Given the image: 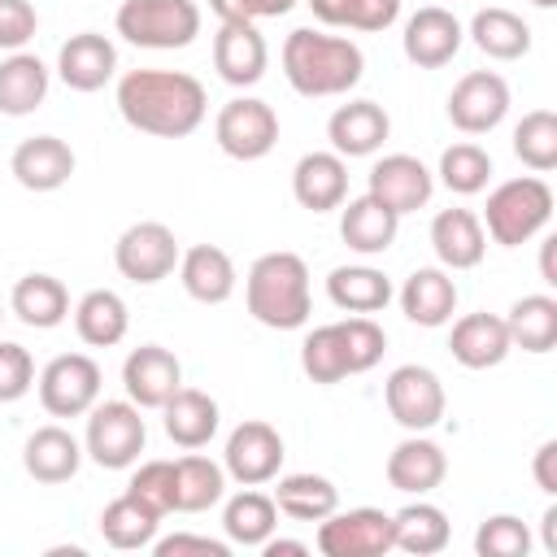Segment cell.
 <instances>
[{
    "instance_id": "cell-1",
    "label": "cell",
    "mask_w": 557,
    "mask_h": 557,
    "mask_svg": "<svg viewBox=\"0 0 557 557\" xmlns=\"http://www.w3.org/2000/svg\"><path fill=\"white\" fill-rule=\"evenodd\" d=\"M117 113L144 135L183 139L205 122L209 96L205 83L183 70H131L117 78Z\"/></svg>"
},
{
    "instance_id": "cell-2",
    "label": "cell",
    "mask_w": 557,
    "mask_h": 557,
    "mask_svg": "<svg viewBox=\"0 0 557 557\" xmlns=\"http://www.w3.org/2000/svg\"><path fill=\"white\" fill-rule=\"evenodd\" d=\"M283 74H287L292 91H300V96H313V100L318 96H344L361 83L366 57L344 35L296 26L283 39Z\"/></svg>"
},
{
    "instance_id": "cell-3",
    "label": "cell",
    "mask_w": 557,
    "mask_h": 557,
    "mask_svg": "<svg viewBox=\"0 0 557 557\" xmlns=\"http://www.w3.org/2000/svg\"><path fill=\"white\" fill-rule=\"evenodd\" d=\"M244 305L248 313L270 331H296L309 322L313 296H309V265L296 252H261L248 265L244 278Z\"/></svg>"
},
{
    "instance_id": "cell-4",
    "label": "cell",
    "mask_w": 557,
    "mask_h": 557,
    "mask_svg": "<svg viewBox=\"0 0 557 557\" xmlns=\"http://www.w3.org/2000/svg\"><path fill=\"white\" fill-rule=\"evenodd\" d=\"M553 218V187L535 174H522V178H509L500 183L492 196H487V209H483V226L496 244L505 248H518L527 239H535Z\"/></svg>"
},
{
    "instance_id": "cell-5",
    "label": "cell",
    "mask_w": 557,
    "mask_h": 557,
    "mask_svg": "<svg viewBox=\"0 0 557 557\" xmlns=\"http://www.w3.org/2000/svg\"><path fill=\"white\" fill-rule=\"evenodd\" d=\"M200 4L196 0H126L113 17L117 35L135 48H152V52H170V48H187L200 35Z\"/></svg>"
},
{
    "instance_id": "cell-6",
    "label": "cell",
    "mask_w": 557,
    "mask_h": 557,
    "mask_svg": "<svg viewBox=\"0 0 557 557\" xmlns=\"http://www.w3.org/2000/svg\"><path fill=\"white\" fill-rule=\"evenodd\" d=\"M148 444V426L135 400H96L87 409V435H83V457H91L104 470H126L139 461Z\"/></svg>"
},
{
    "instance_id": "cell-7",
    "label": "cell",
    "mask_w": 557,
    "mask_h": 557,
    "mask_svg": "<svg viewBox=\"0 0 557 557\" xmlns=\"http://www.w3.org/2000/svg\"><path fill=\"white\" fill-rule=\"evenodd\" d=\"M213 139L235 161H261L278 144V113L257 96H235L218 109Z\"/></svg>"
},
{
    "instance_id": "cell-8",
    "label": "cell",
    "mask_w": 557,
    "mask_h": 557,
    "mask_svg": "<svg viewBox=\"0 0 557 557\" xmlns=\"http://www.w3.org/2000/svg\"><path fill=\"white\" fill-rule=\"evenodd\" d=\"M318 553L326 557H383L396 548V535H392V513L383 509H335L318 522Z\"/></svg>"
},
{
    "instance_id": "cell-9",
    "label": "cell",
    "mask_w": 557,
    "mask_h": 557,
    "mask_svg": "<svg viewBox=\"0 0 557 557\" xmlns=\"http://www.w3.org/2000/svg\"><path fill=\"white\" fill-rule=\"evenodd\" d=\"M100 366L87 352H61L39 370V405L52 418H83L100 400Z\"/></svg>"
},
{
    "instance_id": "cell-10",
    "label": "cell",
    "mask_w": 557,
    "mask_h": 557,
    "mask_svg": "<svg viewBox=\"0 0 557 557\" xmlns=\"http://www.w3.org/2000/svg\"><path fill=\"white\" fill-rule=\"evenodd\" d=\"M178 257H183L178 252V239H174V231L165 222H135L113 244L117 274L131 278V283H144V287L170 278L174 265H178Z\"/></svg>"
},
{
    "instance_id": "cell-11",
    "label": "cell",
    "mask_w": 557,
    "mask_h": 557,
    "mask_svg": "<svg viewBox=\"0 0 557 557\" xmlns=\"http://www.w3.org/2000/svg\"><path fill=\"white\" fill-rule=\"evenodd\" d=\"M383 400H387V413L405 426V431H431L444 409H448V396H444V383L435 370L426 366H396L383 383Z\"/></svg>"
},
{
    "instance_id": "cell-12",
    "label": "cell",
    "mask_w": 557,
    "mask_h": 557,
    "mask_svg": "<svg viewBox=\"0 0 557 557\" xmlns=\"http://www.w3.org/2000/svg\"><path fill=\"white\" fill-rule=\"evenodd\" d=\"M283 435L261 422V418H248L239 422L231 435H226V448H222V470L239 483V487H261L270 479H278V466H283Z\"/></svg>"
},
{
    "instance_id": "cell-13",
    "label": "cell",
    "mask_w": 557,
    "mask_h": 557,
    "mask_svg": "<svg viewBox=\"0 0 557 557\" xmlns=\"http://www.w3.org/2000/svg\"><path fill=\"white\" fill-rule=\"evenodd\" d=\"M509 113V83L496 70H470L448 91V122L461 135H487Z\"/></svg>"
},
{
    "instance_id": "cell-14",
    "label": "cell",
    "mask_w": 557,
    "mask_h": 557,
    "mask_svg": "<svg viewBox=\"0 0 557 557\" xmlns=\"http://www.w3.org/2000/svg\"><path fill=\"white\" fill-rule=\"evenodd\" d=\"M122 387L139 409H161L183 387V366L161 344H139L122 361Z\"/></svg>"
},
{
    "instance_id": "cell-15",
    "label": "cell",
    "mask_w": 557,
    "mask_h": 557,
    "mask_svg": "<svg viewBox=\"0 0 557 557\" xmlns=\"http://www.w3.org/2000/svg\"><path fill=\"white\" fill-rule=\"evenodd\" d=\"M431 191H435V174L409 152H387L370 165V196L383 200L400 218L422 209L431 200Z\"/></svg>"
},
{
    "instance_id": "cell-16",
    "label": "cell",
    "mask_w": 557,
    "mask_h": 557,
    "mask_svg": "<svg viewBox=\"0 0 557 557\" xmlns=\"http://www.w3.org/2000/svg\"><path fill=\"white\" fill-rule=\"evenodd\" d=\"M270 65V48L265 35L257 30V22H222L213 35V70L222 74V83L231 87H252L261 83Z\"/></svg>"
},
{
    "instance_id": "cell-17",
    "label": "cell",
    "mask_w": 557,
    "mask_h": 557,
    "mask_svg": "<svg viewBox=\"0 0 557 557\" xmlns=\"http://www.w3.org/2000/svg\"><path fill=\"white\" fill-rule=\"evenodd\" d=\"M461 39H466L461 22H457L448 9H440V4L418 9V13L405 22V35H400L405 57H409L418 70H440V65H448V61L461 52Z\"/></svg>"
},
{
    "instance_id": "cell-18",
    "label": "cell",
    "mask_w": 557,
    "mask_h": 557,
    "mask_svg": "<svg viewBox=\"0 0 557 557\" xmlns=\"http://www.w3.org/2000/svg\"><path fill=\"white\" fill-rule=\"evenodd\" d=\"M57 74L70 91H100L113 74H117V48L109 44V35L96 30H78L61 44L57 52Z\"/></svg>"
},
{
    "instance_id": "cell-19",
    "label": "cell",
    "mask_w": 557,
    "mask_h": 557,
    "mask_svg": "<svg viewBox=\"0 0 557 557\" xmlns=\"http://www.w3.org/2000/svg\"><path fill=\"white\" fill-rule=\"evenodd\" d=\"M387 135H392V117L374 100H348L326 122L331 152H339V157H374Z\"/></svg>"
},
{
    "instance_id": "cell-20",
    "label": "cell",
    "mask_w": 557,
    "mask_h": 557,
    "mask_svg": "<svg viewBox=\"0 0 557 557\" xmlns=\"http://www.w3.org/2000/svg\"><path fill=\"white\" fill-rule=\"evenodd\" d=\"M9 170L26 191H57L74 174V148L57 135H30L13 148Z\"/></svg>"
},
{
    "instance_id": "cell-21",
    "label": "cell",
    "mask_w": 557,
    "mask_h": 557,
    "mask_svg": "<svg viewBox=\"0 0 557 557\" xmlns=\"http://www.w3.org/2000/svg\"><path fill=\"white\" fill-rule=\"evenodd\" d=\"M292 196L309 213H331L348 200V165L339 152H305L292 170Z\"/></svg>"
},
{
    "instance_id": "cell-22",
    "label": "cell",
    "mask_w": 557,
    "mask_h": 557,
    "mask_svg": "<svg viewBox=\"0 0 557 557\" xmlns=\"http://www.w3.org/2000/svg\"><path fill=\"white\" fill-rule=\"evenodd\" d=\"M383 474H387V483H392L396 492H405V496H426V492H435V487L444 483L448 457H444L440 444H431V440H422V431H413L409 440H400V444L387 453Z\"/></svg>"
},
{
    "instance_id": "cell-23",
    "label": "cell",
    "mask_w": 557,
    "mask_h": 557,
    "mask_svg": "<svg viewBox=\"0 0 557 557\" xmlns=\"http://www.w3.org/2000/svg\"><path fill=\"white\" fill-rule=\"evenodd\" d=\"M448 352L466 370H492V366H500L513 352L505 318H496V313H466V318H457L453 322V335H448Z\"/></svg>"
},
{
    "instance_id": "cell-24",
    "label": "cell",
    "mask_w": 557,
    "mask_h": 557,
    "mask_svg": "<svg viewBox=\"0 0 557 557\" xmlns=\"http://www.w3.org/2000/svg\"><path fill=\"white\" fill-rule=\"evenodd\" d=\"M431 248L444 270H474L487 252V231L470 209H440L431 222Z\"/></svg>"
},
{
    "instance_id": "cell-25",
    "label": "cell",
    "mask_w": 557,
    "mask_h": 557,
    "mask_svg": "<svg viewBox=\"0 0 557 557\" xmlns=\"http://www.w3.org/2000/svg\"><path fill=\"white\" fill-rule=\"evenodd\" d=\"M396 231H400V213H392V209H387L383 200H374L370 191L339 205V235H344V244H348L352 252H361V257L387 252L392 239H396Z\"/></svg>"
},
{
    "instance_id": "cell-26",
    "label": "cell",
    "mask_w": 557,
    "mask_h": 557,
    "mask_svg": "<svg viewBox=\"0 0 557 557\" xmlns=\"http://www.w3.org/2000/svg\"><path fill=\"white\" fill-rule=\"evenodd\" d=\"M235 261H231V252L226 248H218V244H196V248H187L183 257H178V283H183V292L191 296V300H200V305H222V300H231V292H235Z\"/></svg>"
},
{
    "instance_id": "cell-27",
    "label": "cell",
    "mask_w": 557,
    "mask_h": 557,
    "mask_svg": "<svg viewBox=\"0 0 557 557\" xmlns=\"http://www.w3.org/2000/svg\"><path fill=\"white\" fill-rule=\"evenodd\" d=\"M400 309L413 326H444L457 309V283L444 265H418L400 287Z\"/></svg>"
},
{
    "instance_id": "cell-28",
    "label": "cell",
    "mask_w": 557,
    "mask_h": 557,
    "mask_svg": "<svg viewBox=\"0 0 557 557\" xmlns=\"http://www.w3.org/2000/svg\"><path fill=\"white\" fill-rule=\"evenodd\" d=\"M161 422H165V435L178 444V448H205L213 435H218V400L200 387H178L165 405H161Z\"/></svg>"
},
{
    "instance_id": "cell-29",
    "label": "cell",
    "mask_w": 557,
    "mask_h": 557,
    "mask_svg": "<svg viewBox=\"0 0 557 557\" xmlns=\"http://www.w3.org/2000/svg\"><path fill=\"white\" fill-rule=\"evenodd\" d=\"M22 466L35 483H65L83 466V444L65 426H39L22 448Z\"/></svg>"
},
{
    "instance_id": "cell-30",
    "label": "cell",
    "mask_w": 557,
    "mask_h": 557,
    "mask_svg": "<svg viewBox=\"0 0 557 557\" xmlns=\"http://www.w3.org/2000/svg\"><path fill=\"white\" fill-rule=\"evenodd\" d=\"M9 309H13L26 326H35V331H52V326H61V322L70 318V292H65V283L52 278V274H22V278L13 283Z\"/></svg>"
},
{
    "instance_id": "cell-31",
    "label": "cell",
    "mask_w": 557,
    "mask_h": 557,
    "mask_svg": "<svg viewBox=\"0 0 557 557\" xmlns=\"http://www.w3.org/2000/svg\"><path fill=\"white\" fill-rule=\"evenodd\" d=\"M126 326H131V309L117 292L109 287H91L78 305H74V331L83 344L91 348H113L126 339Z\"/></svg>"
},
{
    "instance_id": "cell-32",
    "label": "cell",
    "mask_w": 557,
    "mask_h": 557,
    "mask_svg": "<svg viewBox=\"0 0 557 557\" xmlns=\"http://www.w3.org/2000/svg\"><path fill=\"white\" fill-rule=\"evenodd\" d=\"M48 100V65L35 52H9L0 61V113L26 117Z\"/></svg>"
},
{
    "instance_id": "cell-33",
    "label": "cell",
    "mask_w": 557,
    "mask_h": 557,
    "mask_svg": "<svg viewBox=\"0 0 557 557\" xmlns=\"http://www.w3.org/2000/svg\"><path fill=\"white\" fill-rule=\"evenodd\" d=\"M470 39L492 61H518L531 52V26L513 9H500V4H487L470 17Z\"/></svg>"
},
{
    "instance_id": "cell-34",
    "label": "cell",
    "mask_w": 557,
    "mask_h": 557,
    "mask_svg": "<svg viewBox=\"0 0 557 557\" xmlns=\"http://www.w3.org/2000/svg\"><path fill=\"white\" fill-rule=\"evenodd\" d=\"M326 296L344 313H379L392 300V278L374 265H335L326 274Z\"/></svg>"
},
{
    "instance_id": "cell-35",
    "label": "cell",
    "mask_w": 557,
    "mask_h": 557,
    "mask_svg": "<svg viewBox=\"0 0 557 557\" xmlns=\"http://www.w3.org/2000/svg\"><path fill=\"white\" fill-rule=\"evenodd\" d=\"M274 527H278V505H274V496H265L257 487L235 492L222 509V531L239 548H261L274 535Z\"/></svg>"
},
{
    "instance_id": "cell-36",
    "label": "cell",
    "mask_w": 557,
    "mask_h": 557,
    "mask_svg": "<svg viewBox=\"0 0 557 557\" xmlns=\"http://www.w3.org/2000/svg\"><path fill=\"white\" fill-rule=\"evenodd\" d=\"M226 492V470L200 453L174 461V513H205Z\"/></svg>"
},
{
    "instance_id": "cell-37",
    "label": "cell",
    "mask_w": 557,
    "mask_h": 557,
    "mask_svg": "<svg viewBox=\"0 0 557 557\" xmlns=\"http://www.w3.org/2000/svg\"><path fill=\"white\" fill-rule=\"evenodd\" d=\"M274 505L296 522H322L339 509V487L326 474H283L274 487Z\"/></svg>"
},
{
    "instance_id": "cell-38",
    "label": "cell",
    "mask_w": 557,
    "mask_h": 557,
    "mask_svg": "<svg viewBox=\"0 0 557 557\" xmlns=\"http://www.w3.org/2000/svg\"><path fill=\"white\" fill-rule=\"evenodd\" d=\"M157 527H161V513H152V509H148L144 500H135L131 492H122L117 500H109L104 513H100V535H104V544H109V548H122V553L148 548V544L157 540Z\"/></svg>"
},
{
    "instance_id": "cell-39",
    "label": "cell",
    "mask_w": 557,
    "mask_h": 557,
    "mask_svg": "<svg viewBox=\"0 0 557 557\" xmlns=\"http://www.w3.org/2000/svg\"><path fill=\"white\" fill-rule=\"evenodd\" d=\"M392 535H396V548L413 553V557H431L448 544L453 527H448V513L431 500H413L405 509L392 513Z\"/></svg>"
},
{
    "instance_id": "cell-40",
    "label": "cell",
    "mask_w": 557,
    "mask_h": 557,
    "mask_svg": "<svg viewBox=\"0 0 557 557\" xmlns=\"http://www.w3.org/2000/svg\"><path fill=\"white\" fill-rule=\"evenodd\" d=\"M505 326H509V344L513 348H522V352H548L557 344V300L544 296V292L522 296V300H513Z\"/></svg>"
},
{
    "instance_id": "cell-41",
    "label": "cell",
    "mask_w": 557,
    "mask_h": 557,
    "mask_svg": "<svg viewBox=\"0 0 557 557\" xmlns=\"http://www.w3.org/2000/svg\"><path fill=\"white\" fill-rule=\"evenodd\" d=\"M513 157L535 174H548L557 165V113L553 109L522 113V122L513 126Z\"/></svg>"
},
{
    "instance_id": "cell-42",
    "label": "cell",
    "mask_w": 557,
    "mask_h": 557,
    "mask_svg": "<svg viewBox=\"0 0 557 557\" xmlns=\"http://www.w3.org/2000/svg\"><path fill=\"white\" fill-rule=\"evenodd\" d=\"M487 178H492V157H487L479 144L461 139V144H448V148L440 152V183H444L448 191H457V196H479V191L487 187Z\"/></svg>"
},
{
    "instance_id": "cell-43",
    "label": "cell",
    "mask_w": 557,
    "mask_h": 557,
    "mask_svg": "<svg viewBox=\"0 0 557 557\" xmlns=\"http://www.w3.org/2000/svg\"><path fill=\"white\" fill-rule=\"evenodd\" d=\"M300 370L313 383H339L348 379V357H344V339H339V322L313 326L300 344Z\"/></svg>"
},
{
    "instance_id": "cell-44",
    "label": "cell",
    "mask_w": 557,
    "mask_h": 557,
    "mask_svg": "<svg viewBox=\"0 0 557 557\" xmlns=\"http://www.w3.org/2000/svg\"><path fill=\"white\" fill-rule=\"evenodd\" d=\"M339 339H344V357H348V374H366L383 361L387 335L370 313H352L339 322Z\"/></svg>"
},
{
    "instance_id": "cell-45",
    "label": "cell",
    "mask_w": 557,
    "mask_h": 557,
    "mask_svg": "<svg viewBox=\"0 0 557 557\" xmlns=\"http://www.w3.org/2000/svg\"><path fill=\"white\" fill-rule=\"evenodd\" d=\"M474 553L479 557H527L531 553V531L513 513H492L474 531Z\"/></svg>"
},
{
    "instance_id": "cell-46",
    "label": "cell",
    "mask_w": 557,
    "mask_h": 557,
    "mask_svg": "<svg viewBox=\"0 0 557 557\" xmlns=\"http://www.w3.org/2000/svg\"><path fill=\"white\" fill-rule=\"evenodd\" d=\"M126 492L135 496V500H144L152 513H174V461H144L135 474H131V483H126Z\"/></svg>"
},
{
    "instance_id": "cell-47",
    "label": "cell",
    "mask_w": 557,
    "mask_h": 557,
    "mask_svg": "<svg viewBox=\"0 0 557 557\" xmlns=\"http://www.w3.org/2000/svg\"><path fill=\"white\" fill-rule=\"evenodd\" d=\"M30 387H35V361H30V352L22 344H13V339H0V405L22 400Z\"/></svg>"
},
{
    "instance_id": "cell-48",
    "label": "cell",
    "mask_w": 557,
    "mask_h": 557,
    "mask_svg": "<svg viewBox=\"0 0 557 557\" xmlns=\"http://www.w3.org/2000/svg\"><path fill=\"white\" fill-rule=\"evenodd\" d=\"M35 26H39V13L30 0H0V48L22 52Z\"/></svg>"
},
{
    "instance_id": "cell-49",
    "label": "cell",
    "mask_w": 557,
    "mask_h": 557,
    "mask_svg": "<svg viewBox=\"0 0 557 557\" xmlns=\"http://www.w3.org/2000/svg\"><path fill=\"white\" fill-rule=\"evenodd\" d=\"M300 0H209V9L222 22H261V17H283Z\"/></svg>"
},
{
    "instance_id": "cell-50",
    "label": "cell",
    "mask_w": 557,
    "mask_h": 557,
    "mask_svg": "<svg viewBox=\"0 0 557 557\" xmlns=\"http://www.w3.org/2000/svg\"><path fill=\"white\" fill-rule=\"evenodd\" d=\"M400 17V0H348L344 26L348 30H387Z\"/></svg>"
},
{
    "instance_id": "cell-51",
    "label": "cell",
    "mask_w": 557,
    "mask_h": 557,
    "mask_svg": "<svg viewBox=\"0 0 557 557\" xmlns=\"http://www.w3.org/2000/svg\"><path fill=\"white\" fill-rule=\"evenodd\" d=\"M152 553H157V557H183V553L226 557V553H231V544L209 540V535H165V540H152Z\"/></svg>"
},
{
    "instance_id": "cell-52",
    "label": "cell",
    "mask_w": 557,
    "mask_h": 557,
    "mask_svg": "<svg viewBox=\"0 0 557 557\" xmlns=\"http://www.w3.org/2000/svg\"><path fill=\"white\" fill-rule=\"evenodd\" d=\"M531 474H535L540 492L557 496V440H544V444L535 448V466H531Z\"/></svg>"
},
{
    "instance_id": "cell-53",
    "label": "cell",
    "mask_w": 557,
    "mask_h": 557,
    "mask_svg": "<svg viewBox=\"0 0 557 557\" xmlns=\"http://www.w3.org/2000/svg\"><path fill=\"white\" fill-rule=\"evenodd\" d=\"M309 9H313V17L322 22V26H344V9H348V0H305Z\"/></svg>"
},
{
    "instance_id": "cell-54",
    "label": "cell",
    "mask_w": 557,
    "mask_h": 557,
    "mask_svg": "<svg viewBox=\"0 0 557 557\" xmlns=\"http://www.w3.org/2000/svg\"><path fill=\"white\" fill-rule=\"evenodd\" d=\"M261 553H265V557H305L309 544H305V540H274V535H270V540L261 544Z\"/></svg>"
},
{
    "instance_id": "cell-55",
    "label": "cell",
    "mask_w": 557,
    "mask_h": 557,
    "mask_svg": "<svg viewBox=\"0 0 557 557\" xmlns=\"http://www.w3.org/2000/svg\"><path fill=\"white\" fill-rule=\"evenodd\" d=\"M553 248H557V239L548 235V239H544V252H540V274H544V283H548V287L557 283V270H553Z\"/></svg>"
},
{
    "instance_id": "cell-56",
    "label": "cell",
    "mask_w": 557,
    "mask_h": 557,
    "mask_svg": "<svg viewBox=\"0 0 557 557\" xmlns=\"http://www.w3.org/2000/svg\"><path fill=\"white\" fill-rule=\"evenodd\" d=\"M544 548L557 553V509H544Z\"/></svg>"
},
{
    "instance_id": "cell-57",
    "label": "cell",
    "mask_w": 557,
    "mask_h": 557,
    "mask_svg": "<svg viewBox=\"0 0 557 557\" xmlns=\"http://www.w3.org/2000/svg\"><path fill=\"white\" fill-rule=\"evenodd\" d=\"M531 4H535V9H553L557 0H531Z\"/></svg>"
},
{
    "instance_id": "cell-58",
    "label": "cell",
    "mask_w": 557,
    "mask_h": 557,
    "mask_svg": "<svg viewBox=\"0 0 557 557\" xmlns=\"http://www.w3.org/2000/svg\"><path fill=\"white\" fill-rule=\"evenodd\" d=\"M0 318H4V305H0Z\"/></svg>"
}]
</instances>
